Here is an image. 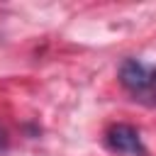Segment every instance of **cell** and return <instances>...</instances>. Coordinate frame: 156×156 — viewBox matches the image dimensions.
<instances>
[{
	"instance_id": "1",
	"label": "cell",
	"mask_w": 156,
	"mask_h": 156,
	"mask_svg": "<svg viewBox=\"0 0 156 156\" xmlns=\"http://www.w3.org/2000/svg\"><path fill=\"white\" fill-rule=\"evenodd\" d=\"M119 83L132 100L154 107L156 105V66L139 58H127L119 66Z\"/></svg>"
},
{
	"instance_id": "2",
	"label": "cell",
	"mask_w": 156,
	"mask_h": 156,
	"mask_svg": "<svg viewBox=\"0 0 156 156\" xmlns=\"http://www.w3.org/2000/svg\"><path fill=\"white\" fill-rule=\"evenodd\" d=\"M105 144L112 154L119 156H146V146L132 124H112L105 134Z\"/></svg>"
},
{
	"instance_id": "3",
	"label": "cell",
	"mask_w": 156,
	"mask_h": 156,
	"mask_svg": "<svg viewBox=\"0 0 156 156\" xmlns=\"http://www.w3.org/2000/svg\"><path fill=\"white\" fill-rule=\"evenodd\" d=\"M5 146H7V136H5V132L0 129V151H2Z\"/></svg>"
}]
</instances>
